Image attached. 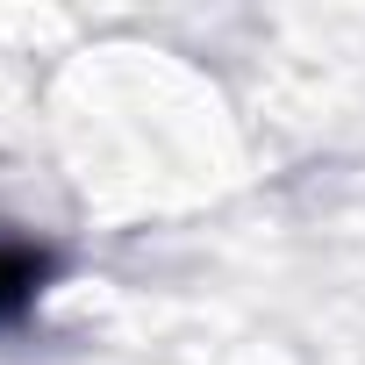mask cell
Here are the masks:
<instances>
[{
    "label": "cell",
    "instance_id": "6da1fadb",
    "mask_svg": "<svg viewBox=\"0 0 365 365\" xmlns=\"http://www.w3.org/2000/svg\"><path fill=\"white\" fill-rule=\"evenodd\" d=\"M43 279H51V258L36 244H0V322H22L36 308Z\"/></svg>",
    "mask_w": 365,
    "mask_h": 365
}]
</instances>
